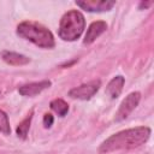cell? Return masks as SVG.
<instances>
[{
  "label": "cell",
  "instance_id": "obj_1",
  "mask_svg": "<svg viewBox=\"0 0 154 154\" xmlns=\"http://www.w3.org/2000/svg\"><path fill=\"white\" fill-rule=\"evenodd\" d=\"M150 129L148 126H137L134 129H128L119 131L106 141H103L99 148L100 153H111L120 149H131L140 147L146 143L150 136Z\"/></svg>",
  "mask_w": 154,
  "mask_h": 154
},
{
  "label": "cell",
  "instance_id": "obj_2",
  "mask_svg": "<svg viewBox=\"0 0 154 154\" xmlns=\"http://www.w3.org/2000/svg\"><path fill=\"white\" fill-rule=\"evenodd\" d=\"M17 34L22 38L28 40L41 48H53L55 46L52 31L37 22H22L17 26Z\"/></svg>",
  "mask_w": 154,
  "mask_h": 154
},
{
  "label": "cell",
  "instance_id": "obj_3",
  "mask_svg": "<svg viewBox=\"0 0 154 154\" xmlns=\"http://www.w3.org/2000/svg\"><path fill=\"white\" fill-rule=\"evenodd\" d=\"M84 28H85L84 16L77 10H71L61 17L58 34L59 37L64 41H75L79 38Z\"/></svg>",
  "mask_w": 154,
  "mask_h": 154
},
{
  "label": "cell",
  "instance_id": "obj_4",
  "mask_svg": "<svg viewBox=\"0 0 154 154\" xmlns=\"http://www.w3.org/2000/svg\"><path fill=\"white\" fill-rule=\"evenodd\" d=\"M100 81L94 79L88 83L81 84L76 88H72L69 91V96L72 99H78V100H89L91 96H94L97 90L100 89Z\"/></svg>",
  "mask_w": 154,
  "mask_h": 154
},
{
  "label": "cell",
  "instance_id": "obj_5",
  "mask_svg": "<svg viewBox=\"0 0 154 154\" xmlns=\"http://www.w3.org/2000/svg\"><path fill=\"white\" fill-rule=\"evenodd\" d=\"M141 100V94L138 91H132L120 103L117 113H116V120L117 122H120V120H124L126 119L130 113L137 107L138 102Z\"/></svg>",
  "mask_w": 154,
  "mask_h": 154
},
{
  "label": "cell",
  "instance_id": "obj_6",
  "mask_svg": "<svg viewBox=\"0 0 154 154\" xmlns=\"http://www.w3.org/2000/svg\"><path fill=\"white\" fill-rule=\"evenodd\" d=\"M76 5L88 12H105L116 5L113 0H77Z\"/></svg>",
  "mask_w": 154,
  "mask_h": 154
},
{
  "label": "cell",
  "instance_id": "obj_7",
  "mask_svg": "<svg viewBox=\"0 0 154 154\" xmlns=\"http://www.w3.org/2000/svg\"><path fill=\"white\" fill-rule=\"evenodd\" d=\"M51 85H52V82L48 79L40 81V82H32V83L24 84V85L19 87L18 93L23 96H35V95L40 94L41 91H43L45 89L49 88Z\"/></svg>",
  "mask_w": 154,
  "mask_h": 154
},
{
  "label": "cell",
  "instance_id": "obj_8",
  "mask_svg": "<svg viewBox=\"0 0 154 154\" xmlns=\"http://www.w3.org/2000/svg\"><path fill=\"white\" fill-rule=\"evenodd\" d=\"M106 29H107L106 22H103V20L93 22V23L89 25L88 30H87V34H85V36H84L83 42H84L85 45L93 43L100 35H102V34L106 31Z\"/></svg>",
  "mask_w": 154,
  "mask_h": 154
},
{
  "label": "cell",
  "instance_id": "obj_9",
  "mask_svg": "<svg viewBox=\"0 0 154 154\" xmlns=\"http://www.w3.org/2000/svg\"><path fill=\"white\" fill-rule=\"evenodd\" d=\"M124 83H125V78L123 76H116V77H113L109 81V83L107 84V87H106V94L111 99H117L120 95L122 90H123Z\"/></svg>",
  "mask_w": 154,
  "mask_h": 154
},
{
  "label": "cell",
  "instance_id": "obj_10",
  "mask_svg": "<svg viewBox=\"0 0 154 154\" xmlns=\"http://www.w3.org/2000/svg\"><path fill=\"white\" fill-rule=\"evenodd\" d=\"M1 57L4 59V61H6L8 65L12 66H22V65H26L30 59L23 54L16 53V52H10V51H5L1 53Z\"/></svg>",
  "mask_w": 154,
  "mask_h": 154
},
{
  "label": "cell",
  "instance_id": "obj_11",
  "mask_svg": "<svg viewBox=\"0 0 154 154\" xmlns=\"http://www.w3.org/2000/svg\"><path fill=\"white\" fill-rule=\"evenodd\" d=\"M49 106H51L52 111H54L60 117L66 116V113L69 112V105L63 99H54V100H52Z\"/></svg>",
  "mask_w": 154,
  "mask_h": 154
},
{
  "label": "cell",
  "instance_id": "obj_12",
  "mask_svg": "<svg viewBox=\"0 0 154 154\" xmlns=\"http://www.w3.org/2000/svg\"><path fill=\"white\" fill-rule=\"evenodd\" d=\"M31 119H32V111H31V112L28 114V117H26L25 119H23V120L19 123V125L17 126L16 132H17L18 137H20V138H25V137H26L28 131H29V129H30Z\"/></svg>",
  "mask_w": 154,
  "mask_h": 154
},
{
  "label": "cell",
  "instance_id": "obj_13",
  "mask_svg": "<svg viewBox=\"0 0 154 154\" xmlns=\"http://www.w3.org/2000/svg\"><path fill=\"white\" fill-rule=\"evenodd\" d=\"M0 132H2L4 135H10L11 132L8 117L2 109H0Z\"/></svg>",
  "mask_w": 154,
  "mask_h": 154
},
{
  "label": "cell",
  "instance_id": "obj_14",
  "mask_svg": "<svg viewBox=\"0 0 154 154\" xmlns=\"http://www.w3.org/2000/svg\"><path fill=\"white\" fill-rule=\"evenodd\" d=\"M53 122H54V118H53L52 114L46 113L43 116V125H45V128H51L52 124H53Z\"/></svg>",
  "mask_w": 154,
  "mask_h": 154
},
{
  "label": "cell",
  "instance_id": "obj_15",
  "mask_svg": "<svg viewBox=\"0 0 154 154\" xmlns=\"http://www.w3.org/2000/svg\"><path fill=\"white\" fill-rule=\"evenodd\" d=\"M153 5V1H141L140 2V10H142L143 7L144 8H148L149 6H152Z\"/></svg>",
  "mask_w": 154,
  "mask_h": 154
}]
</instances>
